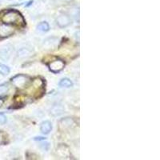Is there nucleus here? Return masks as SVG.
Returning <instances> with one entry per match:
<instances>
[{"mask_svg":"<svg viewBox=\"0 0 160 160\" xmlns=\"http://www.w3.org/2000/svg\"><path fill=\"white\" fill-rule=\"evenodd\" d=\"M2 21L7 25H15L18 27H23L25 21L22 14L18 11H8L2 18Z\"/></svg>","mask_w":160,"mask_h":160,"instance_id":"nucleus-1","label":"nucleus"},{"mask_svg":"<svg viewBox=\"0 0 160 160\" xmlns=\"http://www.w3.org/2000/svg\"><path fill=\"white\" fill-rule=\"evenodd\" d=\"M13 53V46L10 44L4 46L0 50V59L3 61H8Z\"/></svg>","mask_w":160,"mask_h":160,"instance_id":"nucleus-2","label":"nucleus"},{"mask_svg":"<svg viewBox=\"0 0 160 160\" xmlns=\"http://www.w3.org/2000/svg\"><path fill=\"white\" fill-rule=\"evenodd\" d=\"M56 23H57V25L60 27H66L67 26H69L71 23V19L68 15L62 14L57 18Z\"/></svg>","mask_w":160,"mask_h":160,"instance_id":"nucleus-3","label":"nucleus"},{"mask_svg":"<svg viewBox=\"0 0 160 160\" xmlns=\"http://www.w3.org/2000/svg\"><path fill=\"white\" fill-rule=\"evenodd\" d=\"M49 68L53 73H59L64 68V63L62 60H55L49 64Z\"/></svg>","mask_w":160,"mask_h":160,"instance_id":"nucleus-4","label":"nucleus"},{"mask_svg":"<svg viewBox=\"0 0 160 160\" xmlns=\"http://www.w3.org/2000/svg\"><path fill=\"white\" fill-rule=\"evenodd\" d=\"M27 77L23 75H17L14 78L12 79V83L15 87H23L27 83Z\"/></svg>","mask_w":160,"mask_h":160,"instance_id":"nucleus-5","label":"nucleus"},{"mask_svg":"<svg viewBox=\"0 0 160 160\" xmlns=\"http://www.w3.org/2000/svg\"><path fill=\"white\" fill-rule=\"evenodd\" d=\"M74 125H75V122L70 118L62 119L59 122V126H60V129L62 130H67V129L71 128Z\"/></svg>","mask_w":160,"mask_h":160,"instance_id":"nucleus-6","label":"nucleus"},{"mask_svg":"<svg viewBox=\"0 0 160 160\" xmlns=\"http://www.w3.org/2000/svg\"><path fill=\"white\" fill-rule=\"evenodd\" d=\"M51 129H52V124L50 121H44L42 122V124L40 126V131L44 135L49 134L51 132Z\"/></svg>","mask_w":160,"mask_h":160,"instance_id":"nucleus-7","label":"nucleus"},{"mask_svg":"<svg viewBox=\"0 0 160 160\" xmlns=\"http://www.w3.org/2000/svg\"><path fill=\"white\" fill-rule=\"evenodd\" d=\"M57 152L59 153L60 156H62L63 158H67L70 156V151L68 148L64 145H61L59 146V148L57 150Z\"/></svg>","mask_w":160,"mask_h":160,"instance_id":"nucleus-8","label":"nucleus"},{"mask_svg":"<svg viewBox=\"0 0 160 160\" xmlns=\"http://www.w3.org/2000/svg\"><path fill=\"white\" fill-rule=\"evenodd\" d=\"M63 111H64V109H63V107L61 105H55L51 109V114L53 115H55V116L62 115Z\"/></svg>","mask_w":160,"mask_h":160,"instance_id":"nucleus-9","label":"nucleus"},{"mask_svg":"<svg viewBox=\"0 0 160 160\" xmlns=\"http://www.w3.org/2000/svg\"><path fill=\"white\" fill-rule=\"evenodd\" d=\"M31 54V51L28 48H22L18 51V57L19 58H27Z\"/></svg>","mask_w":160,"mask_h":160,"instance_id":"nucleus-10","label":"nucleus"},{"mask_svg":"<svg viewBox=\"0 0 160 160\" xmlns=\"http://www.w3.org/2000/svg\"><path fill=\"white\" fill-rule=\"evenodd\" d=\"M59 86L60 87H65V88H70L73 86V83L67 78H65V79H63L59 82Z\"/></svg>","mask_w":160,"mask_h":160,"instance_id":"nucleus-11","label":"nucleus"},{"mask_svg":"<svg viewBox=\"0 0 160 160\" xmlns=\"http://www.w3.org/2000/svg\"><path fill=\"white\" fill-rule=\"evenodd\" d=\"M11 33H12V31L9 28L7 27V26L0 27V35L1 36H8Z\"/></svg>","mask_w":160,"mask_h":160,"instance_id":"nucleus-12","label":"nucleus"},{"mask_svg":"<svg viewBox=\"0 0 160 160\" xmlns=\"http://www.w3.org/2000/svg\"><path fill=\"white\" fill-rule=\"evenodd\" d=\"M37 28H38L39 31H41L46 32L48 31L49 29H50V27H49V24L46 22H42V23H40L38 25Z\"/></svg>","mask_w":160,"mask_h":160,"instance_id":"nucleus-13","label":"nucleus"},{"mask_svg":"<svg viewBox=\"0 0 160 160\" xmlns=\"http://www.w3.org/2000/svg\"><path fill=\"white\" fill-rule=\"evenodd\" d=\"M10 73V68L4 64H0V74L3 75H7Z\"/></svg>","mask_w":160,"mask_h":160,"instance_id":"nucleus-14","label":"nucleus"},{"mask_svg":"<svg viewBox=\"0 0 160 160\" xmlns=\"http://www.w3.org/2000/svg\"><path fill=\"white\" fill-rule=\"evenodd\" d=\"M9 91V87L7 84H2L0 85V94H4Z\"/></svg>","mask_w":160,"mask_h":160,"instance_id":"nucleus-15","label":"nucleus"},{"mask_svg":"<svg viewBox=\"0 0 160 160\" xmlns=\"http://www.w3.org/2000/svg\"><path fill=\"white\" fill-rule=\"evenodd\" d=\"M6 138H7L6 135L3 131H0V145H3L6 143V139H7Z\"/></svg>","mask_w":160,"mask_h":160,"instance_id":"nucleus-16","label":"nucleus"},{"mask_svg":"<svg viewBox=\"0 0 160 160\" xmlns=\"http://www.w3.org/2000/svg\"><path fill=\"white\" fill-rule=\"evenodd\" d=\"M6 122H7V118H6V116L4 115H3V114H0V125L4 124Z\"/></svg>","mask_w":160,"mask_h":160,"instance_id":"nucleus-17","label":"nucleus"},{"mask_svg":"<svg viewBox=\"0 0 160 160\" xmlns=\"http://www.w3.org/2000/svg\"><path fill=\"white\" fill-rule=\"evenodd\" d=\"M72 0H55V3L59 5H63V4H66L67 3H70Z\"/></svg>","mask_w":160,"mask_h":160,"instance_id":"nucleus-18","label":"nucleus"},{"mask_svg":"<svg viewBox=\"0 0 160 160\" xmlns=\"http://www.w3.org/2000/svg\"><path fill=\"white\" fill-rule=\"evenodd\" d=\"M49 146H50V144H49V143H42V148H43V149H44V150H47L49 149Z\"/></svg>","mask_w":160,"mask_h":160,"instance_id":"nucleus-19","label":"nucleus"},{"mask_svg":"<svg viewBox=\"0 0 160 160\" xmlns=\"http://www.w3.org/2000/svg\"><path fill=\"white\" fill-rule=\"evenodd\" d=\"M44 138H42V137H36V138H35V140H44Z\"/></svg>","mask_w":160,"mask_h":160,"instance_id":"nucleus-20","label":"nucleus"},{"mask_svg":"<svg viewBox=\"0 0 160 160\" xmlns=\"http://www.w3.org/2000/svg\"><path fill=\"white\" fill-rule=\"evenodd\" d=\"M3 99H2V98H0V107H1L2 106H3Z\"/></svg>","mask_w":160,"mask_h":160,"instance_id":"nucleus-21","label":"nucleus"},{"mask_svg":"<svg viewBox=\"0 0 160 160\" xmlns=\"http://www.w3.org/2000/svg\"><path fill=\"white\" fill-rule=\"evenodd\" d=\"M2 1H3V0H0V3H2Z\"/></svg>","mask_w":160,"mask_h":160,"instance_id":"nucleus-22","label":"nucleus"}]
</instances>
